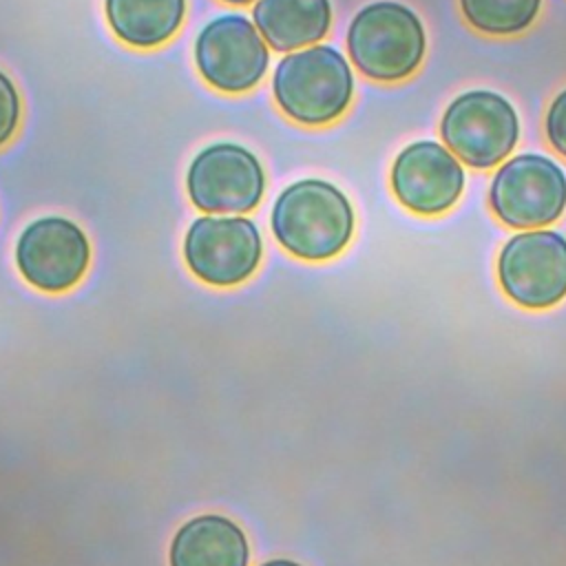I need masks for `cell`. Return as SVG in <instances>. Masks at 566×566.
I'll use <instances>...</instances> for the list:
<instances>
[{
	"mask_svg": "<svg viewBox=\"0 0 566 566\" xmlns=\"http://www.w3.org/2000/svg\"><path fill=\"white\" fill-rule=\"evenodd\" d=\"M272 232L283 250L305 261H325L345 250L354 234L349 199L329 181L301 179L272 208Z\"/></svg>",
	"mask_w": 566,
	"mask_h": 566,
	"instance_id": "obj_1",
	"label": "cell"
},
{
	"mask_svg": "<svg viewBox=\"0 0 566 566\" xmlns=\"http://www.w3.org/2000/svg\"><path fill=\"white\" fill-rule=\"evenodd\" d=\"M272 93L290 119L303 126H323L347 111L354 95V75L340 51L316 44L279 62Z\"/></svg>",
	"mask_w": 566,
	"mask_h": 566,
	"instance_id": "obj_2",
	"label": "cell"
},
{
	"mask_svg": "<svg viewBox=\"0 0 566 566\" xmlns=\"http://www.w3.org/2000/svg\"><path fill=\"white\" fill-rule=\"evenodd\" d=\"M347 49L363 75L378 82H398L420 66L427 35L420 18L409 7L380 0L354 15Z\"/></svg>",
	"mask_w": 566,
	"mask_h": 566,
	"instance_id": "obj_3",
	"label": "cell"
},
{
	"mask_svg": "<svg viewBox=\"0 0 566 566\" xmlns=\"http://www.w3.org/2000/svg\"><path fill=\"white\" fill-rule=\"evenodd\" d=\"M440 135L462 164L493 168L515 148L520 119L513 104L500 93L467 91L447 106Z\"/></svg>",
	"mask_w": 566,
	"mask_h": 566,
	"instance_id": "obj_4",
	"label": "cell"
},
{
	"mask_svg": "<svg viewBox=\"0 0 566 566\" xmlns=\"http://www.w3.org/2000/svg\"><path fill=\"white\" fill-rule=\"evenodd\" d=\"M489 201L504 226L522 230L548 226L566 208V175L544 155H517L497 168Z\"/></svg>",
	"mask_w": 566,
	"mask_h": 566,
	"instance_id": "obj_5",
	"label": "cell"
},
{
	"mask_svg": "<svg viewBox=\"0 0 566 566\" xmlns=\"http://www.w3.org/2000/svg\"><path fill=\"white\" fill-rule=\"evenodd\" d=\"M504 294L528 310H546L566 296V239L555 230L513 234L500 250Z\"/></svg>",
	"mask_w": 566,
	"mask_h": 566,
	"instance_id": "obj_6",
	"label": "cell"
},
{
	"mask_svg": "<svg viewBox=\"0 0 566 566\" xmlns=\"http://www.w3.org/2000/svg\"><path fill=\"white\" fill-rule=\"evenodd\" d=\"M186 188L199 210L241 214L259 206L265 190V172L252 150L221 142L195 155Z\"/></svg>",
	"mask_w": 566,
	"mask_h": 566,
	"instance_id": "obj_7",
	"label": "cell"
},
{
	"mask_svg": "<svg viewBox=\"0 0 566 566\" xmlns=\"http://www.w3.org/2000/svg\"><path fill=\"white\" fill-rule=\"evenodd\" d=\"M261 234L243 217H199L184 239V259L203 283L228 287L250 279L261 263Z\"/></svg>",
	"mask_w": 566,
	"mask_h": 566,
	"instance_id": "obj_8",
	"label": "cell"
},
{
	"mask_svg": "<svg viewBox=\"0 0 566 566\" xmlns=\"http://www.w3.org/2000/svg\"><path fill=\"white\" fill-rule=\"evenodd\" d=\"M195 62L210 86L223 93H245L265 75L270 53L248 18L228 13L199 31Z\"/></svg>",
	"mask_w": 566,
	"mask_h": 566,
	"instance_id": "obj_9",
	"label": "cell"
},
{
	"mask_svg": "<svg viewBox=\"0 0 566 566\" xmlns=\"http://www.w3.org/2000/svg\"><path fill=\"white\" fill-rule=\"evenodd\" d=\"M91 245L84 230L64 217L31 221L15 243L20 274L38 290L64 292L86 272Z\"/></svg>",
	"mask_w": 566,
	"mask_h": 566,
	"instance_id": "obj_10",
	"label": "cell"
},
{
	"mask_svg": "<svg viewBox=\"0 0 566 566\" xmlns=\"http://www.w3.org/2000/svg\"><path fill=\"white\" fill-rule=\"evenodd\" d=\"M391 190L416 214H442L464 190V168L447 146L431 139L413 142L394 159Z\"/></svg>",
	"mask_w": 566,
	"mask_h": 566,
	"instance_id": "obj_11",
	"label": "cell"
},
{
	"mask_svg": "<svg viewBox=\"0 0 566 566\" xmlns=\"http://www.w3.org/2000/svg\"><path fill=\"white\" fill-rule=\"evenodd\" d=\"M248 557L243 531L217 513L186 522L170 544V566H248Z\"/></svg>",
	"mask_w": 566,
	"mask_h": 566,
	"instance_id": "obj_12",
	"label": "cell"
},
{
	"mask_svg": "<svg viewBox=\"0 0 566 566\" xmlns=\"http://www.w3.org/2000/svg\"><path fill=\"white\" fill-rule=\"evenodd\" d=\"M252 15L274 51H294L327 35L332 4L329 0H256Z\"/></svg>",
	"mask_w": 566,
	"mask_h": 566,
	"instance_id": "obj_13",
	"label": "cell"
},
{
	"mask_svg": "<svg viewBox=\"0 0 566 566\" xmlns=\"http://www.w3.org/2000/svg\"><path fill=\"white\" fill-rule=\"evenodd\" d=\"M113 33L137 49L170 40L186 13V0H104Z\"/></svg>",
	"mask_w": 566,
	"mask_h": 566,
	"instance_id": "obj_14",
	"label": "cell"
},
{
	"mask_svg": "<svg viewBox=\"0 0 566 566\" xmlns=\"http://www.w3.org/2000/svg\"><path fill=\"white\" fill-rule=\"evenodd\" d=\"M542 0H460L467 22L486 35H515L533 24Z\"/></svg>",
	"mask_w": 566,
	"mask_h": 566,
	"instance_id": "obj_15",
	"label": "cell"
},
{
	"mask_svg": "<svg viewBox=\"0 0 566 566\" xmlns=\"http://www.w3.org/2000/svg\"><path fill=\"white\" fill-rule=\"evenodd\" d=\"M20 95L7 73L0 71V146H4L20 124Z\"/></svg>",
	"mask_w": 566,
	"mask_h": 566,
	"instance_id": "obj_16",
	"label": "cell"
},
{
	"mask_svg": "<svg viewBox=\"0 0 566 566\" xmlns=\"http://www.w3.org/2000/svg\"><path fill=\"white\" fill-rule=\"evenodd\" d=\"M548 144L566 157V88L551 102L544 119Z\"/></svg>",
	"mask_w": 566,
	"mask_h": 566,
	"instance_id": "obj_17",
	"label": "cell"
},
{
	"mask_svg": "<svg viewBox=\"0 0 566 566\" xmlns=\"http://www.w3.org/2000/svg\"><path fill=\"white\" fill-rule=\"evenodd\" d=\"M261 566H301L296 562H290V559H272V562H265Z\"/></svg>",
	"mask_w": 566,
	"mask_h": 566,
	"instance_id": "obj_18",
	"label": "cell"
},
{
	"mask_svg": "<svg viewBox=\"0 0 566 566\" xmlns=\"http://www.w3.org/2000/svg\"><path fill=\"white\" fill-rule=\"evenodd\" d=\"M223 2H228V4H248L252 0H223Z\"/></svg>",
	"mask_w": 566,
	"mask_h": 566,
	"instance_id": "obj_19",
	"label": "cell"
}]
</instances>
